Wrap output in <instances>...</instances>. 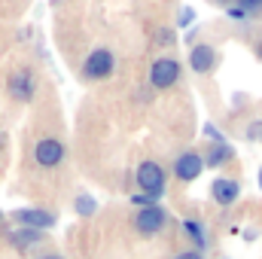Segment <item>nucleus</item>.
I'll list each match as a JSON object with an SVG mask.
<instances>
[{
    "label": "nucleus",
    "instance_id": "f257e3e1",
    "mask_svg": "<svg viewBox=\"0 0 262 259\" xmlns=\"http://www.w3.org/2000/svg\"><path fill=\"white\" fill-rule=\"evenodd\" d=\"M134 180H137L140 192H146V195H156V198H162V192H165V180H168V174H165V168H162L159 162H140V165H137V171H134Z\"/></svg>",
    "mask_w": 262,
    "mask_h": 259
},
{
    "label": "nucleus",
    "instance_id": "f03ea898",
    "mask_svg": "<svg viewBox=\"0 0 262 259\" xmlns=\"http://www.w3.org/2000/svg\"><path fill=\"white\" fill-rule=\"evenodd\" d=\"M180 61L177 58H156L152 67H149V85L159 89V92H168L171 85H177L180 79Z\"/></svg>",
    "mask_w": 262,
    "mask_h": 259
},
{
    "label": "nucleus",
    "instance_id": "7ed1b4c3",
    "mask_svg": "<svg viewBox=\"0 0 262 259\" xmlns=\"http://www.w3.org/2000/svg\"><path fill=\"white\" fill-rule=\"evenodd\" d=\"M116 70V58H113V52L110 49H92L89 52V58L82 61V76L85 79H107L110 73Z\"/></svg>",
    "mask_w": 262,
    "mask_h": 259
},
{
    "label": "nucleus",
    "instance_id": "20e7f679",
    "mask_svg": "<svg viewBox=\"0 0 262 259\" xmlns=\"http://www.w3.org/2000/svg\"><path fill=\"white\" fill-rule=\"evenodd\" d=\"M34 162L40 168H58L64 162V143L58 137H43L34 143Z\"/></svg>",
    "mask_w": 262,
    "mask_h": 259
},
{
    "label": "nucleus",
    "instance_id": "39448f33",
    "mask_svg": "<svg viewBox=\"0 0 262 259\" xmlns=\"http://www.w3.org/2000/svg\"><path fill=\"white\" fill-rule=\"evenodd\" d=\"M165 226H168V210H162L159 204L140 207L137 217H134V229H137L140 235H159Z\"/></svg>",
    "mask_w": 262,
    "mask_h": 259
},
{
    "label": "nucleus",
    "instance_id": "423d86ee",
    "mask_svg": "<svg viewBox=\"0 0 262 259\" xmlns=\"http://www.w3.org/2000/svg\"><path fill=\"white\" fill-rule=\"evenodd\" d=\"M171 171H174V177H177L180 183H192V180H198V177H201V171H204V156H201V153H195V149L180 153Z\"/></svg>",
    "mask_w": 262,
    "mask_h": 259
},
{
    "label": "nucleus",
    "instance_id": "0eeeda50",
    "mask_svg": "<svg viewBox=\"0 0 262 259\" xmlns=\"http://www.w3.org/2000/svg\"><path fill=\"white\" fill-rule=\"evenodd\" d=\"M12 220L18 226H25V229H37V232H46V229L55 226V213H49L43 207H18L12 213Z\"/></svg>",
    "mask_w": 262,
    "mask_h": 259
},
{
    "label": "nucleus",
    "instance_id": "6e6552de",
    "mask_svg": "<svg viewBox=\"0 0 262 259\" xmlns=\"http://www.w3.org/2000/svg\"><path fill=\"white\" fill-rule=\"evenodd\" d=\"M6 89H9V95H12L15 101H31L34 92H37V79H34L31 70H15V73L9 76Z\"/></svg>",
    "mask_w": 262,
    "mask_h": 259
},
{
    "label": "nucleus",
    "instance_id": "1a4fd4ad",
    "mask_svg": "<svg viewBox=\"0 0 262 259\" xmlns=\"http://www.w3.org/2000/svg\"><path fill=\"white\" fill-rule=\"evenodd\" d=\"M210 195H213L216 204L229 207V204L238 201V195H241V183H238V180H229V177H216L213 186H210Z\"/></svg>",
    "mask_w": 262,
    "mask_h": 259
},
{
    "label": "nucleus",
    "instance_id": "9d476101",
    "mask_svg": "<svg viewBox=\"0 0 262 259\" xmlns=\"http://www.w3.org/2000/svg\"><path fill=\"white\" fill-rule=\"evenodd\" d=\"M216 64V55H213V49L207 46V43H198L189 49V67H192V73H210Z\"/></svg>",
    "mask_w": 262,
    "mask_h": 259
},
{
    "label": "nucleus",
    "instance_id": "9b49d317",
    "mask_svg": "<svg viewBox=\"0 0 262 259\" xmlns=\"http://www.w3.org/2000/svg\"><path fill=\"white\" fill-rule=\"evenodd\" d=\"M9 244L18 247V250H31V247H37V244H43V232L18 226L15 232H9Z\"/></svg>",
    "mask_w": 262,
    "mask_h": 259
},
{
    "label": "nucleus",
    "instance_id": "f8f14e48",
    "mask_svg": "<svg viewBox=\"0 0 262 259\" xmlns=\"http://www.w3.org/2000/svg\"><path fill=\"white\" fill-rule=\"evenodd\" d=\"M232 162V146L229 143H213L210 146V153H207V159H204V165H210V168H223V165H229Z\"/></svg>",
    "mask_w": 262,
    "mask_h": 259
},
{
    "label": "nucleus",
    "instance_id": "ddd939ff",
    "mask_svg": "<svg viewBox=\"0 0 262 259\" xmlns=\"http://www.w3.org/2000/svg\"><path fill=\"white\" fill-rule=\"evenodd\" d=\"M183 232L192 238V244H195L198 253L207 247V235H204V229H201V223H198V220H186V223H183Z\"/></svg>",
    "mask_w": 262,
    "mask_h": 259
},
{
    "label": "nucleus",
    "instance_id": "4468645a",
    "mask_svg": "<svg viewBox=\"0 0 262 259\" xmlns=\"http://www.w3.org/2000/svg\"><path fill=\"white\" fill-rule=\"evenodd\" d=\"M76 213H79V217H92V213H95V201H92L89 195H79V198H76Z\"/></svg>",
    "mask_w": 262,
    "mask_h": 259
},
{
    "label": "nucleus",
    "instance_id": "2eb2a0df",
    "mask_svg": "<svg viewBox=\"0 0 262 259\" xmlns=\"http://www.w3.org/2000/svg\"><path fill=\"white\" fill-rule=\"evenodd\" d=\"M235 6H238V9H244L247 15H256V12H262V0H235Z\"/></svg>",
    "mask_w": 262,
    "mask_h": 259
},
{
    "label": "nucleus",
    "instance_id": "dca6fc26",
    "mask_svg": "<svg viewBox=\"0 0 262 259\" xmlns=\"http://www.w3.org/2000/svg\"><path fill=\"white\" fill-rule=\"evenodd\" d=\"M131 201H134L137 207H152V204H156L159 198H156V195H146V192H137L134 198H131Z\"/></svg>",
    "mask_w": 262,
    "mask_h": 259
},
{
    "label": "nucleus",
    "instance_id": "f3484780",
    "mask_svg": "<svg viewBox=\"0 0 262 259\" xmlns=\"http://www.w3.org/2000/svg\"><path fill=\"white\" fill-rule=\"evenodd\" d=\"M174 259H201V253L198 250H183V253H177Z\"/></svg>",
    "mask_w": 262,
    "mask_h": 259
},
{
    "label": "nucleus",
    "instance_id": "a211bd4d",
    "mask_svg": "<svg viewBox=\"0 0 262 259\" xmlns=\"http://www.w3.org/2000/svg\"><path fill=\"white\" fill-rule=\"evenodd\" d=\"M229 18H247V12L238 9V6H229Z\"/></svg>",
    "mask_w": 262,
    "mask_h": 259
},
{
    "label": "nucleus",
    "instance_id": "6ab92c4d",
    "mask_svg": "<svg viewBox=\"0 0 262 259\" xmlns=\"http://www.w3.org/2000/svg\"><path fill=\"white\" fill-rule=\"evenodd\" d=\"M37 259H64V256H58V253H43V256H37Z\"/></svg>",
    "mask_w": 262,
    "mask_h": 259
},
{
    "label": "nucleus",
    "instance_id": "aec40b11",
    "mask_svg": "<svg viewBox=\"0 0 262 259\" xmlns=\"http://www.w3.org/2000/svg\"><path fill=\"white\" fill-rule=\"evenodd\" d=\"M213 3H223V6H235V0H213Z\"/></svg>",
    "mask_w": 262,
    "mask_h": 259
},
{
    "label": "nucleus",
    "instance_id": "412c9836",
    "mask_svg": "<svg viewBox=\"0 0 262 259\" xmlns=\"http://www.w3.org/2000/svg\"><path fill=\"white\" fill-rule=\"evenodd\" d=\"M256 55H259V58H262V40H259V43H256Z\"/></svg>",
    "mask_w": 262,
    "mask_h": 259
},
{
    "label": "nucleus",
    "instance_id": "4be33fe9",
    "mask_svg": "<svg viewBox=\"0 0 262 259\" xmlns=\"http://www.w3.org/2000/svg\"><path fill=\"white\" fill-rule=\"evenodd\" d=\"M3 143H6V137H3V131H0V146H3Z\"/></svg>",
    "mask_w": 262,
    "mask_h": 259
},
{
    "label": "nucleus",
    "instance_id": "5701e85b",
    "mask_svg": "<svg viewBox=\"0 0 262 259\" xmlns=\"http://www.w3.org/2000/svg\"><path fill=\"white\" fill-rule=\"evenodd\" d=\"M259 189H262V171H259Z\"/></svg>",
    "mask_w": 262,
    "mask_h": 259
},
{
    "label": "nucleus",
    "instance_id": "b1692460",
    "mask_svg": "<svg viewBox=\"0 0 262 259\" xmlns=\"http://www.w3.org/2000/svg\"><path fill=\"white\" fill-rule=\"evenodd\" d=\"M0 220H3V213H0Z\"/></svg>",
    "mask_w": 262,
    "mask_h": 259
}]
</instances>
